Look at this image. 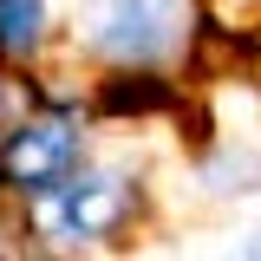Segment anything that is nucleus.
Masks as SVG:
<instances>
[{"label": "nucleus", "mask_w": 261, "mask_h": 261, "mask_svg": "<svg viewBox=\"0 0 261 261\" xmlns=\"http://www.w3.org/2000/svg\"><path fill=\"white\" fill-rule=\"evenodd\" d=\"M150 209H157L150 170L130 157L92 150L59 190L13 209V228L33 255H111V248H130V235L150 228Z\"/></svg>", "instance_id": "obj_1"}, {"label": "nucleus", "mask_w": 261, "mask_h": 261, "mask_svg": "<svg viewBox=\"0 0 261 261\" xmlns=\"http://www.w3.org/2000/svg\"><path fill=\"white\" fill-rule=\"evenodd\" d=\"M92 98L85 85H53V72L39 65L20 79V111L0 124V209H27L46 190H59L79 163L92 157Z\"/></svg>", "instance_id": "obj_2"}, {"label": "nucleus", "mask_w": 261, "mask_h": 261, "mask_svg": "<svg viewBox=\"0 0 261 261\" xmlns=\"http://www.w3.org/2000/svg\"><path fill=\"white\" fill-rule=\"evenodd\" d=\"M202 46V0H72L65 53L92 72L190 65Z\"/></svg>", "instance_id": "obj_3"}, {"label": "nucleus", "mask_w": 261, "mask_h": 261, "mask_svg": "<svg viewBox=\"0 0 261 261\" xmlns=\"http://www.w3.org/2000/svg\"><path fill=\"white\" fill-rule=\"evenodd\" d=\"M98 124H157V118H183L190 92L176 79V65H118V72H98L85 79Z\"/></svg>", "instance_id": "obj_4"}, {"label": "nucleus", "mask_w": 261, "mask_h": 261, "mask_svg": "<svg viewBox=\"0 0 261 261\" xmlns=\"http://www.w3.org/2000/svg\"><path fill=\"white\" fill-rule=\"evenodd\" d=\"M65 46V27L53 0H0V65L13 79H27Z\"/></svg>", "instance_id": "obj_5"}, {"label": "nucleus", "mask_w": 261, "mask_h": 261, "mask_svg": "<svg viewBox=\"0 0 261 261\" xmlns=\"http://www.w3.org/2000/svg\"><path fill=\"white\" fill-rule=\"evenodd\" d=\"M196 190L209 196V202L261 196V150L242 144V137H209V144H196Z\"/></svg>", "instance_id": "obj_6"}, {"label": "nucleus", "mask_w": 261, "mask_h": 261, "mask_svg": "<svg viewBox=\"0 0 261 261\" xmlns=\"http://www.w3.org/2000/svg\"><path fill=\"white\" fill-rule=\"evenodd\" d=\"M13 111H20V79H13V72L0 65V124H7Z\"/></svg>", "instance_id": "obj_7"}, {"label": "nucleus", "mask_w": 261, "mask_h": 261, "mask_svg": "<svg viewBox=\"0 0 261 261\" xmlns=\"http://www.w3.org/2000/svg\"><path fill=\"white\" fill-rule=\"evenodd\" d=\"M235 255H248V261H261V222H255V228H242V242H235Z\"/></svg>", "instance_id": "obj_8"}]
</instances>
